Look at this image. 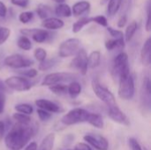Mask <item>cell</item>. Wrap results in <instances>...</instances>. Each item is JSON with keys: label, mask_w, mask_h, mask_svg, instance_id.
I'll use <instances>...</instances> for the list:
<instances>
[{"label": "cell", "mask_w": 151, "mask_h": 150, "mask_svg": "<svg viewBox=\"0 0 151 150\" xmlns=\"http://www.w3.org/2000/svg\"><path fill=\"white\" fill-rule=\"evenodd\" d=\"M35 105L38 108L47 111L50 113H58L62 111V109L59 105L48 99H38L35 101Z\"/></svg>", "instance_id": "obj_14"}, {"label": "cell", "mask_w": 151, "mask_h": 150, "mask_svg": "<svg viewBox=\"0 0 151 150\" xmlns=\"http://www.w3.org/2000/svg\"><path fill=\"white\" fill-rule=\"evenodd\" d=\"M129 146H130L131 150H142L141 145L139 144V142L134 138L129 139Z\"/></svg>", "instance_id": "obj_43"}, {"label": "cell", "mask_w": 151, "mask_h": 150, "mask_svg": "<svg viewBox=\"0 0 151 150\" xmlns=\"http://www.w3.org/2000/svg\"><path fill=\"white\" fill-rule=\"evenodd\" d=\"M77 79V75L72 72H51L47 74L42 81V86L50 87L51 85L62 83V82H68L73 81Z\"/></svg>", "instance_id": "obj_5"}, {"label": "cell", "mask_w": 151, "mask_h": 150, "mask_svg": "<svg viewBox=\"0 0 151 150\" xmlns=\"http://www.w3.org/2000/svg\"><path fill=\"white\" fill-rule=\"evenodd\" d=\"M84 141L97 150H108L109 149L108 141L99 134L88 133L84 136Z\"/></svg>", "instance_id": "obj_12"}, {"label": "cell", "mask_w": 151, "mask_h": 150, "mask_svg": "<svg viewBox=\"0 0 151 150\" xmlns=\"http://www.w3.org/2000/svg\"><path fill=\"white\" fill-rule=\"evenodd\" d=\"M58 63V58H51V59H44L43 61L40 62L38 65V70L42 72H46L50 69H51L53 66H55Z\"/></svg>", "instance_id": "obj_28"}, {"label": "cell", "mask_w": 151, "mask_h": 150, "mask_svg": "<svg viewBox=\"0 0 151 150\" xmlns=\"http://www.w3.org/2000/svg\"><path fill=\"white\" fill-rule=\"evenodd\" d=\"M119 89L118 94L120 99L125 101H129L134 98L135 94V85L134 79L131 72H127L122 75L119 80Z\"/></svg>", "instance_id": "obj_2"}, {"label": "cell", "mask_w": 151, "mask_h": 150, "mask_svg": "<svg viewBox=\"0 0 151 150\" xmlns=\"http://www.w3.org/2000/svg\"><path fill=\"white\" fill-rule=\"evenodd\" d=\"M81 93V85L76 80L71 81L69 86H67V94H69V95L72 98H75Z\"/></svg>", "instance_id": "obj_27"}, {"label": "cell", "mask_w": 151, "mask_h": 150, "mask_svg": "<svg viewBox=\"0 0 151 150\" xmlns=\"http://www.w3.org/2000/svg\"><path fill=\"white\" fill-rule=\"evenodd\" d=\"M4 132H5V126H4V123L3 121H0V140L3 138L4 134Z\"/></svg>", "instance_id": "obj_49"}, {"label": "cell", "mask_w": 151, "mask_h": 150, "mask_svg": "<svg viewBox=\"0 0 151 150\" xmlns=\"http://www.w3.org/2000/svg\"><path fill=\"white\" fill-rule=\"evenodd\" d=\"M91 22V18L88 17H81L73 25L72 27V31L74 34H77L79 32H81L82 30V28L84 27H86L87 25H88Z\"/></svg>", "instance_id": "obj_26"}, {"label": "cell", "mask_w": 151, "mask_h": 150, "mask_svg": "<svg viewBox=\"0 0 151 150\" xmlns=\"http://www.w3.org/2000/svg\"><path fill=\"white\" fill-rule=\"evenodd\" d=\"M54 2L58 3V4H62V3H65V0H53Z\"/></svg>", "instance_id": "obj_51"}, {"label": "cell", "mask_w": 151, "mask_h": 150, "mask_svg": "<svg viewBox=\"0 0 151 150\" xmlns=\"http://www.w3.org/2000/svg\"><path fill=\"white\" fill-rule=\"evenodd\" d=\"M33 18H34V13L32 11H24L19 15V20L23 24L28 23Z\"/></svg>", "instance_id": "obj_36"}, {"label": "cell", "mask_w": 151, "mask_h": 150, "mask_svg": "<svg viewBox=\"0 0 151 150\" xmlns=\"http://www.w3.org/2000/svg\"><path fill=\"white\" fill-rule=\"evenodd\" d=\"M0 91L4 93V92H7L8 91V88L7 86L4 84V82H3L1 80H0Z\"/></svg>", "instance_id": "obj_50"}, {"label": "cell", "mask_w": 151, "mask_h": 150, "mask_svg": "<svg viewBox=\"0 0 151 150\" xmlns=\"http://www.w3.org/2000/svg\"><path fill=\"white\" fill-rule=\"evenodd\" d=\"M123 0H108V5H107V14L109 17L112 18L114 17L118 11L120 10L121 4Z\"/></svg>", "instance_id": "obj_22"}, {"label": "cell", "mask_w": 151, "mask_h": 150, "mask_svg": "<svg viewBox=\"0 0 151 150\" xmlns=\"http://www.w3.org/2000/svg\"><path fill=\"white\" fill-rule=\"evenodd\" d=\"M13 119L19 123V124H23V125H28L31 123V118L29 117V115L27 114H23L20 112H16L12 115Z\"/></svg>", "instance_id": "obj_32"}, {"label": "cell", "mask_w": 151, "mask_h": 150, "mask_svg": "<svg viewBox=\"0 0 151 150\" xmlns=\"http://www.w3.org/2000/svg\"><path fill=\"white\" fill-rule=\"evenodd\" d=\"M8 88L18 92L28 91L33 87V83L23 76H11L4 80Z\"/></svg>", "instance_id": "obj_7"}, {"label": "cell", "mask_w": 151, "mask_h": 150, "mask_svg": "<svg viewBox=\"0 0 151 150\" xmlns=\"http://www.w3.org/2000/svg\"><path fill=\"white\" fill-rule=\"evenodd\" d=\"M55 13L58 17L69 18L72 16V9L68 4L65 3L58 4V5H57V7L55 8Z\"/></svg>", "instance_id": "obj_23"}, {"label": "cell", "mask_w": 151, "mask_h": 150, "mask_svg": "<svg viewBox=\"0 0 151 150\" xmlns=\"http://www.w3.org/2000/svg\"><path fill=\"white\" fill-rule=\"evenodd\" d=\"M55 141V133H50L44 137L40 144L39 150H52Z\"/></svg>", "instance_id": "obj_25"}, {"label": "cell", "mask_w": 151, "mask_h": 150, "mask_svg": "<svg viewBox=\"0 0 151 150\" xmlns=\"http://www.w3.org/2000/svg\"><path fill=\"white\" fill-rule=\"evenodd\" d=\"M100 63H101V52L99 50H94L89 54V56H88V68L95 69L99 66Z\"/></svg>", "instance_id": "obj_21"}, {"label": "cell", "mask_w": 151, "mask_h": 150, "mask_svg": "<svg viewBox=\"0 0 151 150\" xmlns=\"http://www.w3.org/2000/svg\"><path fill=\"white\" fill-rule=\"evenodd\" d=\"M37 114H38V117H39L41 121H48L51 118L50 112H49L47 111H44L42 109H40V108L37 110Z\"/></svg>", "instance_id": "obj_39"}, {"label": "cell", "mask_w": 151, "mask_h": 150, "mask_svg": "<svg viewBox=\"0 0 151 150\" xmlns=\"http://www.w3.org/2000/svg\"><path fill=\"white\" fill-rule=\"evenodd\" d=\"M91 86H92V89L95 93V95L97 96V98H99L102 102H104L107 107H111V106H115L117 105L116 103V99L115 96L113 95V94L104 86H103L98 80L96 79H93L92 82H91Z\"/></svg>", "instance_id": "obj_4"}, {"label": "cell", "mask_w": 151, "mask_h": 150, "mask_svg": "<svg viewBox=\"0 0 151 150\" xmlns=\"http://www.w3.org/2000/svg\"><path fill=\"white\" fill-rule=\"evenodd\" d=\"M71 67L78 70L82 75H85L88 72V54L84 49H79L75 57L71 61Z\"/></svg>", "instance_id": "obj_10"}, {"label": "cell", "mask_w": 151, "mask_h": 150, "mask_svg": "<svg viewBox=\"0 0 151 150\" xmlns=\"http://www.w3.org/2000/svg\"><path fill=\"white\" fill-rule=\"evenodd\" d=\"M88 115V111L81 108H75L68 111L61 118V123L65 126H73L80 123H84L87 121Z\"/></svg>", "instance_id": "obj_6"}, {"label": "cell", "mask_w": 151, "mask_h": 150, "mask_svg": "<svg viewBox=\"0 0 151 150\" xmlns=\"http://www.w3.org/2000/svg\"><path fill=\"white\" fill-rule=\"evenodd\" d=\"M130 72L129 65H128V56L126 52L119 53L113 59L111 67V73L112 78L115 80H119V79L127 72Z\"/></svg>", "instance_id": "obj_3"}, {"label": "cell", "mask_w": 151, "mask_h": 150, "mask_svg": "<svg viewBox=\"0 0 151 150\" xmlns=\"http://www.w3.org/2000/svg\"><path fill=\"white\" fill-rule=\"evenodd\" d=\"M34 56L35 57V59L39 62L43 61L44 59H46L47 57V51L42 49V48H37L35 49V52H34Z\"/></svg>", "instance_id": "obj_35"}, {"label": "cell", "mask_w": 151, "mask_h": 150, "mask_svg": "<svg viewBox=\"0 0 151 150\" xmlns=\"http://www.w3.org/2000/svg\"><path fill=\"white\" fill-rule=\"evenodd\" d=\"M19 74L25 78H28V79H34L37 76L38 72L35 69H28V70H25V71H21L19 72Z\"/></svg>", "instance_id": "obj_38"}, {"label": "cell", "mask_w": 151, "mask_h": 150, "mask_svg": "<svg viewBox=\"0 0 151 150\" xmlns=\"http://www.w3.org/2000/svg\"><path fill=\"white\" fill-rule=\"evenodd\" d=\"M5 106V95L3 92L0 91V114L4 112Z\"/></svg>", "instance_id": "obj_46"}, {"label": "cell", "mask_w": 151, "mask_h": 150, "mask_svg": "<svg viewBox=\"0 0 151 150\" xmlns=\"http://www.w3.org/2000/svg\"><path fill=\"white\" fill-rule=\"evenodd\" d=\"M65 23L62 19L55 17H48L43 19L42 26L47 30H58L64 27Z\"/></svg>", "instance_id": "obj_17"}, {"label": "cell", "mask_w": 151, "mask_h": 150, "mask_svg": "<svg viewBox=\"0 0 151 150\" xmlns=\"http://www.w3.org/2000/svg\"><path fill=\"white\" fill-rule=\"evenodd\" d=\"M50 12H51V9H50V7L48 6V5L40 4L37 6L36 13H37V15L39 16V18L42 19H44L48 18L49 15L50 14Z\"/></svg>", "instance_id": "obj_30"}, {"label": "cell", "mask_w": 151, "mask_h": 150, "mask_svg": "<svg viewBox=\"0 0 151 150\" xmlns=\"http://www.w3.org/2000/svg\"><path fill=\"white\" fill-rule=\"evenodd\" d=\"M91 4L88 1H79L75 3L72 9V15L75 17H80L89 11Z\"/></svg>", "instance_id": "obj_18"}, {"label": "cell", "mask_w": 151, "mask_h": 150, "mask_svg": "<svg viewBox=\"0 0 151 150\" xmlns=\"http://www.w3.org/2000/svg\"><path fill=\"white\" fill-rule=\"evenodd\" d=\"M68 150H92L91 149V148L88 145V144H86V143H77L75 146H74V148L73 149H68Z\"/></svg>", "instance_id": "obj_45"}, {"label": "cell", "mask_w": 151, "mask_h": 150, "mask_svg": "<svg viewBox=\"0 0 151 150\" xmlns=\"http://www.w3.org/2000/svg\"><path fill=\"white\" fill-rule=\"evenodd\" d=\"M20 33L25 36H31L32 39L37 43L45 42L50 36L47 29L41 28H23L20 29Z\"/></svg>", "instance_id": "obj_11"}, {"label": "cell", "mask_w": 151, "mask_h": 150, "mask_svg": "<svg viewBox=\"0 0 151 150\" xmlns=\"http://www.w3.org/2000/svg\"><path fill=\"white\" fill-rule=\"evenodd\" d=\"M91 22H95L102 27H108V20L104 15H97L96 17L91 18Z\"/></svg>", "instance_id": "obj_37"}, {"label": "cell", "mask_w": 151, "mask_h": 150, "mask_svg": "<svg viewBox=\"0 0 151 150\" xmlns=\"http://www.w3.org/2000/svg\"><path fill=\"white\" fill-rule=\"evenodd\" d=\"M127 15H120L117 25H118L119 27L122 28L127 25Z\"/></svg>", "instance_id": "obj_44"}, {"label": "cell", "mask_w": 151, "mask_h": 150, "mask_svg": "<svg viewBox=\"0 0 151 150\" xmlns=\"http://www.w3.org/2000/svg\"><path fill=\"white\" fill-rule=\"evenodd\" d=\"M4 64L6 66L13 69H21L31 66L34 62L20 54H12L4 57Z\"/></svg>", "instance_id": "obj_9"}, {"label": "cell", "mask_w": 151, "mask_h": 150, "mask_svg": "<svg viewBox=\"0 0 151 150\" xmlns=\"http://www.w3.org/2000/svg\"><path fill=\"white\" fill-rule=\"evenodd\" d=\"M49 89L55 95H63L67 94V86L58 83V84H55V85H51L49 87Z\"/></svg>", "instance_id": "obj_31"}, {"label": "cell", "mask_w": 151, "mask_h": 150, "mask_svg": "<svg viewBox=\"0 0 151 150\" xmlns=\"http://www.w3.org/2000/svg\"><path fill=\"white\" fill-rule=\"evenodd\" d=\"M108 115L111 120L114 122L123 125V126H129L130 120L128 119L127 116L119 109V107L117 105L108 107Z\"/></svg>", "instance_id": "obj_13"}, {"label": "cell", "mask_w": 151, "mask_h": 150, "mask_svg": "<svg viewBox=\"0 0 151 150\" xmlns=\"http://www.w3.org/2000/svg\"><path fill=\"white\" fill-rule=\"evenodd\" d=\"M35 129L31 126L17 123L4 138V144L10 150H20L35 135Z\"/></svg>", "instance_id": "obj_1"}, {"label": "cell", "mask_w": 151, "mask_h": 150, "mask_svg": "<svg viewBox=\"0 0 151 150\" xmlns=\"http://www.w3.org/2000/svg\"><path fill=\"white\" fill-rule=\"evenodd\" d=\"M150 2L149 1L147 4V19H146V24H145V28L146 31L150 32L151 28V22H150Z\"/></svg>", "instance_id": "obj_41"}, {"label": "cell", "mask_w": 151, "mask_h": 150, "mask_svg": "<svg viewBox=\"0 0 151 150\" xmlns=\"http://www.w3.org/2000/svg\"><path fill=\"white\" fill-rule=\"evenodd\" d=\"M6 15H7V7L2 1H0V17L4 18L6 17Z\"/></svg>", "instance_id": "obj_47"}, {"label": "cell", "mask_w": 151, "mask_h": 150, "mask_svg": "<svg viewBox=\"0 0 151 150\" xmlns=\"http://www.w3.org/2000/svg\"><path fill=\"white\" fill-rule=\"evenodd\" d=\"M138 28V24L135 20H133L132 22H130V24L127 27L125 34H124V39L126 42H130L134 37V35L135 34L136 31Z\"/></svg>", "instance_id": "obj_24"}, {"label": "cell", "mask_w": 151, "mask_h": 150, "mask_svg": "<svg viewBox=\"0 0 151 150\" xmlns=\"http://www.w3.org/2000/svg\"><path fill=\"white\" fill-rule=\"evenodd\" d=\"M38 149V146H37V143L35 142V141H32L31 143H29L27 147L25 150H37Z\"/></svg>", "instance_id": "obj_48"}, {"label": "cell", "mask_w": 151, "mask_h": 150, "mask_svg": "<svg viewBox=\"0 0 151 150\" xmlns=\"http://www.w3.org/2000/svg\"><path fill=\"white\" fill-rule=\"evenodd\" d=\"M86 122H88V124H90L91 126H93L97 129H103L104 125L102 116L97 113H92V112H88Z\"/></svg>", "instance_id": "obj_20"}, {"label": "cell", "mask_w": 151, "mask_h": 150, "mask_svg": "<svg viewBox=\"0 0 151 150\" xmlns=\"http://www.w3.org/2000/svg\"><path fill=\"white\" fill-rule=\"evenodd\" d=\"M17 45L19 49L23 50H30L32 48V42L27 36L22 35L17 41Z\"/></svg>", "instance_id": "obj_29"}, {"label": "cell", "mask_w": 151, "mask_h": 150, "mask_svg": "<svg viewBox=\"0 0 151 150\" xmlns=\"http://www.w3.org/2000/svg\"><path fill=\"white\" fill-rule=\"evenodd\" d=\"M81 41L78 38H69L64 41L58 48V56L62 58L74 56L79 50Z\"/></svg>", "instance_id": "obj_8"}, {"label": "cell", "mask_w": 151, "mask_h": 150, "mask_svg": "<svg viewBox=\"0 0 151 150\" xmlns=\"http://www.w3.org/2000/svg\"><path fill=\"white\" fill-rule=\"evenodd\" d=\"M11 29L6 27H0V45H3L9 38Z\"/></svg>", "instance_id": "obj_34"}, {"label": "cell", "mask_w": 151, "mask_h": 150, "mask_svg": "<svg viewBox=\"0 0 151 150\" xmlns=\"http://www.w3.org/2000/svg\"><path fill=\"white\" fill-rule=\"evenodd\" d=\"M126 46L124 38H113L105 42V48L107 50H123Z\"/></svg>", "instance_id": "obj_19"}, {"label": "cell", "mask_w": 151, "mask_h": 150, "mask_svg": "<svg viewBox=\"0 0 151 150\" xmlns=\"http://www.w3.org/2000/svg\"><path fill=\"white\" fill-rule=\"evenodd\" d=\"M141 60L144 66H149L151 63V38L149 37L141 50Z\"/></svg>", "instance_id": "obj_16"}, {"label": "cell", "mask_w": 151, "mask_h": 150, "mask_svg": "<svg viewBox=\"0 0 151 150\" xmlns=\"http://www.w3.org/2000/svg\"><path fill=\"white\" fill-rule=\"evenodd\" d=\"M150 79L149 76H145L143 78L142 81V101L145 107L150 109Z\"/></svg>", "instance_id": "obj_15"}, {"label": "cell", "mask_w": 151, "mask_h": 150, "mask_svg": "<svg viewBox=\"0 0 151 150\" xmlns=\"http://www.w3.org/2000/svg\"><path fill=\"white\" fill-rule=\"evenodd\" d=\"M107 31L111 34V36H112L113 38H124V34L120 30L114 29V28H112L111 27H107Z\"/></svg>", "instance_id": "obj_40"}, {"label": "cell", "mask_w": 151, "mask_h": 150, "mask_svg": "<svg viewBox=\"0 0 151 150\" xmlns=\"http://www.w3.org/2000/svg\"><path fill=\"white\" fill-rule=\"evenodd\" d=\"M11 3L13 5L21 7V8H26L29 4V0H11Z\"/></svg>", "instance_id": "obj_42"}, {"label": "cell", "mask_w": 151, "mask_h": 150, "mask_svg": "<svg viewBox=\"0 0 151 150\" xmlns=\"http://www.w3.org/2000/svg\"><path fill=\"white\" fill-rule=\"evenodd\" d=\"M15 111L17 112H20V113H23V114H27V115H30L33 113V107L30 105V104H27V103H19V104H17L15 105L14 107Z\"/></svg>", "instance_id": "obj_33"}]
</instances>
